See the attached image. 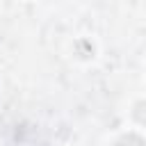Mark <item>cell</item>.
<instances>
[{
  "instance_id": "1",
  "label": "cell",
  "mask_w": 146,
  "mask_h": 146,
  "mask_svg": "<svg viewBox=\"0 0 146 146\" xmlns=\"http://www.w3.org/2000/svg\"><path fill=\"white\" fill-rule=\"evenodd\" d=\"M116 146H146V144H144V139H139V137H135V135H128V137H123Z\"/></svg>"
}]
</instances>
